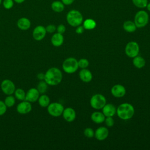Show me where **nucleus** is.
I'll use <instances>...</instances> for the list:
<instances>
[{
  "label": "nucleus",
  "mask_w": 150,
  "mask_h": 150,
  "mask_svg": "<svg viewBox=\"0 0 150 150\" xmlns=\"http://www.w3.org/2000/svg\"><path fill=\"white\" fill-rule=\"evenodd\" d=\"M66 19L70 25L77 27L82 23L83 18L80 12L76 10H71L67 13Z\"/></svg>",
  "instance_id": "nucleus-3"
},
{
  "label": "nucleus",
  "mask_w": 150,
  "mask_h": 150,
  "mask_svg": "<svg viewBox=\"0 0 150 150\" xmlns=\"http://www.w3.org/2000/svg\"><path fill=\"white\" fill-rule=\"evenodd\" d=\"M78 65L79 67L81 69H86L88 66L89 62L86 59H80L79 60H78Z\"/></svg>",
  "instance_id": "nucleus-31"
},
{
  "label": "nucleus",
  "mask_w": 150,
  "mask_h": 150,
  "mask_svg": "<svg viewBox=\"0 0 150 150\" xmlns=\"http://www.w3.org/2000/svg\"><path fill=\"white\" fill-rule=\"evenodd\" d=\"M32 106L30 102L26 100H23L19 103L16 107V111L19 114H26L32 110Z\"/></svg>",
  "instance_id": "nucleus-11"
},
{
  "label": "nucleus",
  "mask_w": 150,
  "mask_h": 150,
  "mask_svg": "<svg viewBox=\"0 0 150 150\" xmlns=\"http://www.w3.org/2000/svg\"><path fill=\"white\" fill-rule=\"evenodd\" d=\"M139 52V46L136 42H129L125 46V52L126 55L129 57L134 58V57L138 56Z\"/></svg>",
  "instance_id": "nucleus-8"
},
{
  "label": "nucleus",
  "mask_w": 150,
  "mask_h": 150,
  "mask_svg": "<svg viewBox=\"0 0 150 150\" xmlns=\"http://www.w3.org/2000/svg\"><path fill=\"white\" fill-rule=\"evenodd\" d=\"M14 95H15V98H16L18 100H20V101L25 100L26 93L23 89L21 88L15 89L14 91Z\"/></svg>",
  "instance_id": "nucleus-25"
},
{
  "label": "nucleus",
  "mask_w": 150,
  "mask_h": 150,
  "mask_svg": "<svg viewBox=\"0 0 150 150\" xmlns=\"http://www.w3.org/2000/svg\"><path fill=\"white\" fill-rule=\"evenodd\" d=\"M48 88V84L46 83V82L43 80H40V81L38 83L37 85L36 88L38 89V91L40 94H45Z\"/></svg>",
  "instance_id": "nucleus-26"
},
{
  "label": "nucleus",
  "mask_w": 150,
  "mask_h": 150,
  "mask_svg": "<svg viewBox=\"0 0 150 150\" xmlns=\"http://www.w3.org/2000/svg\"><path fill=\"white\" fill-rule=\"evenodd\" d=\"M64 37L63 34L55 33L53 35L51 38V43L55 47H59L63 43Z\"/></svg>",
  "instance_id": "nucleus-19"
},
{
  "label": "nucleus",
  "mask_w": 150,
  "mask_h": 150,
  "mask_svg": "<svg viewBox=\"0 0 150 150\" xmlns=\"http://www.w3.org/2000/svg\"><path fill=\"white\" fill-rule=\"evenodd\" d=\"M104 122L108 127H112L114 124V120L112 117H106Z\"/></svg>",
  "instance_id": "nucleus-33"
},
{
  "label": "nucleus",
  "mask_w": 150,
  "mask_h": 150,
  "mask_svg": "<svg viewBox=\"0 0 150 150\" xmlns=\"http://www.w3.org/2000/svg\"><path fill=\"white\" fill-rule=\"evenodd\" d=\"M90 105L96 110L102 109L106 104L105 97L101 94H96L90 98Z\"/></svg>",
  "instance_id": "nucleus-5"
},
{
  "label": "nucleus",
  "mask_w": 150,
  "mask_h": 150,
  "mask_svg": "<svg viewBox=\"0 0 150 150\" xmlns=\"http://www.w3.org/2000/svg\"><path fill=\"white\" fill-rule=\"evenodd\" d=\"M83 26L84 29L91 30L95 28V27L96 26V23L93 19H87L84 21Z\"/></svg>",
  "instance_id": "nucleus-27"
},
{
  "label": "nucleus",
  "mask_w": 150,
  "mask_h": 150,
  "mask_svg": "<svg viewBox=\"0 0 150 150\" xmlns=\"http://www.w3.org/2000/svg\"><path fill=\"white\" fill-rule=\"evenodd\" d=\"M79 68L78 61L74 57H68L65 59L62 64V69L68 74L75 73Z\"/></svg>",
  "instance_id": "nucleus-4"
},
{
  "label": "nucleus",
  "mask_w": 150,
  "mask_h": 150,
  "mask_svg": "<svg viewBox=\"0 0 150 150\" xmlns=\"http://www.w3.org/2000/svg\"><path fill=\"white\" fill-rule=\"evenodd\" d=\"M62 115L63 118L69 122H71L73 121L76 117V113L75 110L71 108V107H67L66 108H64V110L62 113Z\"/></svg>",
  "instance_id": "nucleus-14"
},
{
  "label": "nucleus",
  "mask_w": 150,
  "mask_h": 150,
  "mask_svg": "<svg viewBox=\"0 0 150 150\" xmlns=\"http://www.w3.org/2000/svg\"><path fill=\"white\" fill-rule=\"evenodd\" d=\"M132 63L135 67L138 69H141L145 66V60L142 57L137 56L133 58Z\"/></svg>",
  "instance_id": "nucleus-22"
},
{
  "label": "nucleus",
  "mask_w": 150,
  "mask_h": 150,
  "mask_svg": "<svg viewBox=\"0 0 150 150\" xmlns=\"http://www.w3.org/2000/svg\"><path fill=\"white\" fill-rule=\"evenodd\" d=\"M84 30V28L83 27V26H78L77 28H76V32L77 33V34H81L83 33Z\"/></svg>",
  "instance_id": "nucleus-37"
},
{
  "label": "nucleus",
  "mask_w": 150,
  "mask_h": 150,
  "mask_svg": "<svg viewBox=\"0 0 150 150\" xmlns=\"http://www.w3.org/2000/svg\"><path fill=\"white\" fill-rule=\"evenodd\" d=\"M132 2L136 6L144 8L147 6L148 0H132Z\"/></svg>",
  "instance_id": "nucleus-30"
},
{
  "label": "nucleus",
  "mask_w": 150,
  "mask_h": 150,
  "mask_svg": "<svg viewBox=\"0 0 150 150\" xmlns=\"http://www.w3.org/2000/svg\"><path fill=\"white\" fill-rule=\"evenodd\" d=\"M56 30H57V33L63 34L66 31V27L64 25L60 24V25H58L57 27L56 28Z\"/></svg>",
  "instance_id": "nucleus-36"
},
{
  "label": "nucleus",
  "mask_w": 150,
  "mask_h": 150,
  "mask_svg": "<svg viewBox=\"0 0 150 150\" xmlns=\"http://www.w3.org/2000/svg\"><path fill=\"white\" fill-rule=\"evenodd\" d=\"M39 96L40 93L36 88H30L26 93L25 100L30 103H33L38 101Z\"/></svg>",
  "instance_id": "nucleus-13"
},
{
  "label": "nucleus",
  "mask_w": 150,
  "mask_h": 150,
  "mask_svg": "<svg viewBox=\"0 0 150 150\" xmlns=\"http://www.w3.org/2000/svg\"><path fill=\"white\" fill-rule=\"evenodd\" d=\"M74 0H62V2L64 5H70L73 2Z\"/></svg>",
  "instance_id": "nucleus-39"
},
{
  "label": "nucleus",
  "mask_w": 150,
  "mask_h": 150,
  "mask_svg": "<svg viewBox=\"0 0 150 150\" xmlns=\"http://www.w3.org/2000/svg\"><path fill=\"white\" fill-rule=\"evenodd\" d=\"M38 101L39 105L43 108L47 107L50 103V98L48 96L45 94H42L41 96H39Z\"/></svg>",
  "instance_id": "nucleus-21"
},
{
  "label": "nucleus",
  "mask_w": 150,
  "mask_h": 150,
  "mask_svg": "<svg viewBox=\"0 0 150 150\" xmlns=\"http://www.w3.org/2000/svg\"><path fill=\"white\" fill-rule=\"evenodd\" d=\"M51 8L55 12H61L64 10V6L62 2L55 1L52 3Z\"/></svg>",
  "instance_id": "nucleus-23"
},
{
  "label": "nucleus",
  "mask_w": 150,
  "mask_h": 150,
  "mask_svg": "<svg viewBox=\"0 0 150 150\" xmlns=\"http://www.w3.org/2000/svg\"><path fill=\"white\" fill-rule=\"evenodd\" d=\"M116 113L121 120H127L131 119L134 116L135 110L131 104L124 103L121 104L117 107Z\"/></svg>",
  "instance_id": "nucleus-2"
},
{
  "label": "nucleus",
  "mask_w": 150,
  "mask_h": 150,
  "mask_svg": "<svg viewBox=\"0 0 150 150\" xmlns=\"http://www.w3.org/2000/svg\"><path fill=\"white\" fill-rule=\"evenodd\" d=\"M46 32L49 33H54L56 30V27L55 25L53 24H50L48 25L46 27H45Z\"/></svg>",
  "instance_id": "nucleus-35"
},
{
  "label": "nucleus",
  "mask_w": 150,
  "mask_h": 150,
  "mask_svg": "<svg viewBox=\"0 0 150 150\" xmlns=\"http://www.w3.org/2000/svg\"><path fill=\"white\" fill-rule=\"evenodd\" d=\"M105 117L103 112L100 111H94L91 115V120L96 124H101L104 122Z\"/></svg>",
  "instance_id": "nucleus-20"
},
{
  "label": "nucleus",
  "mask_w": 150,
  "mask_h": 150,
  "mask_svg": "<svg viewBox=\"0 0 150 150\" xmlns=\"http://www.w3.org/2000/svg\"><path fill=\"white\" fill-rule=\"evenodd\" d=\"M16 25L19 29L22 30H27L30 28L31 22L28 18L22 17L18 20Z\"/></svg>",
  "instance_id": "nucleus-16"
},
{
  "label": "nucleus",
  "mask_w": 150,
  "mask_h": 150,
  "mask_svg": "<svg viewBox=\"0 0 150 150\" xmlns=\"http://www.w3.org/2000/svg\"><path fill=\"white\" fill-rule=\"evenodd\" d=\"M7 110V107L5 105L4 101L0 100V116L4 115Z\"/></svg>",
  "instance_id": "nucleus-34"
},
{
  "label": "nucleus",
  "mask_w": 150,
  "mask_h": 150,
  "mask_svg": "<svg viewBox=\"0 0 150 150\" xmlns=\"http://www.w3.org/2000/svg\"><path fill=\"white\" fill-rule=\"evenodd\" d=\"M47 110L48 113L54 117H57L62 115L64 110L63 105L57 102H53L50 103L47 107Z\"/></svg>",
  "instance_id": "nucleus-7"
},
{
  "label": "nucleus",
  "mask_w": 150,
  "mask_h": 150,
  "mask_svg": "<svg viewBox=\"0 0 150 150\" xmlns=\"http://www.w3.org/2000/svg\"><path fill=\"white\" fill-rule=\"evenodd\" d=\"M63 75L61 70L57 67H51L45 73L44 80L49 86H57L62 80Z\"/></svg>",
  "instance_id": "nucleus-1"
},
{
  "label": "nucleus",
  "mask_w": 150,
  "mask_h": 150,
  "mask_svg": "<svg viewBox=\"0 0 150 150\" xmlns=\"http://www.w3.org/2000/svg\"><path fill=\"white\" fill-rule=\"evenodd\" d=\"M123 28L124 29L129 33L134 32L137 29V26L134 22L131 21H125L123 24Z\"/></svg>",
  "instance_id": "nucleus-24"
},
{
  "label": "nucleus",
  "mask_w": 150,
  "mask_h": 150,
  "mask_svg": "<svg viewBox=\"0 0 150 150\" xmlns=\"http://www.w3.org/2000/svg\"><path fill=\"white\" fill-rule=\"evenodd\" d=\"M103 113L105 117H113L116 113V107L112 104H105L103 107Z\"/></svg>",
  "instance_id": "nucleus-17"
},
{
  "label": "nucleus",
  "mask_w": 150,
  "mask_h": 150,
  "mask_svg": "<svg viewBox=\"0 0 150 150\" xmlns=\"http://www.w3.org/2000/svg\"><path fill=\"white\" fill-rule=\"evenodd\" d=\"M15 3L18 4H21L22 3H23L26 0H13Z\"/></svg>",
  "instance_id": "nucleus-40"
},
{
  "label": "nucleus",
  "mask_w": 150,
  "mask_h": 150,
  "mask_svg": "<svg viewBox=\"0 0 150 150\" xmlns=\"http://www.w3.org/2000/svg\"><path fill=\"white\" fill-rule=\"evenodd\" d=\"M149 21V16L146 12L140 11L138 12L134 18V23L137 28H143L145 26Z\"/></svg>",
  "instance_id": "nucleus-6"
},
{
  "label": "nucleus",
  "mask_w": 150,
  "mask_h": 150,
  "mask_svg": "<svg viewBox=\"0 0 150 150\" xmlns=\"http://www.w3.org/2000/svg\"><path fill=\"white\" fill-rule=\"evenodd\" d=\"M46 30L45 26L42 25L36 26L33 30L32 36L37 41H40L44 39L46 35Z\"/></svg>",
  "instance_id": "nucleus-10"
},
{
  "label": "nucleus",
  "mask_w": 150,
  "mask_h": 150,
  "mask_svg": "<svg viewBox=\"0 0 150 150\" xmlns=\"http://www.w3.org/2000/svg\"><path fill=\"white\" fill-rule=\"evenodd\" d=\"M84 135L87 138H91L94 137V131L91 128H86L84 130Z\"/></svg>",
  "instance_id": "nucleus-32"
},
{
  "label": "nucleus",
  "mask_w": 150,
  "mask_h": 150,
  "mask_svg": "<svg viewBox=\"0 0 150 150\" xmlns=\"http://www.w3.org/2000/svg\"><path fill=\"white\" fill-rule=\"evenodd\" d=\"M4 103L7 107H12L15 103V97L12 95H8L4 100Z\"/></svg>",
  "instance_id": "nucleus-28"
},
{
  "label": "nucleus",
  "mask_w": 150,
  "mask_h": 150,
  "mask_svg": "<svg viewBox=\"0 0 150 150\" xmlns=\"http://www.w3.org/2000/svg\"><path fill=\"white\" fill-rule=\"evenodd\" d=\"M2 0H0V5L2 4Z\"/></svg>",
  "instance_id": "nucleus-42"
},
{
  "label": "nucleus",
  "mask_w": 150,
  "mask_h": 150,
  "mask_svg": "<svg viewBox=\"0 0 150 150\" xmlns=\"http://www.w3.org/2000/svg\"><path fill=\"white\" fill-rule=\"evenodd\" d=\"M37 78L39 80H43L45 79V73H39L37 74Z\"/></svg>",
  "instance_id": "nucleus-38"
},
{
  "label": "nucleus",
  "mask_w": 150,
  "mask_h": 150,
  "mask_svg": "<svg viewBox=\"0 0 150 150\" xmlns=\"http://www.w3.org/2000/svg\"><path fill=\"white\" fill-rule=\"evenodd\" d=\"M15 2L13 0H2V5L3 7L7 10L12 9L14 6Z\"/></svg>",
  "instance_id": "nucleus-29"
},
{
  "label": "nucleus",
  "mask_w": 150,
  "mask_h": 150,
  "mask_svg": "<svg viewBox=\"0 0 150 150\" xmlns=\"http://www.w3.org/2000/svg\"><path fill=\"white\" fill-rule=\"evenodd\" d=\"M108 130L105 127H100L94 132V137L98 141H103L105 139L108 137Z\"/></svg>",
  "instance_id": "nucleus-15"
},
{
  "label": "nucleus",
  "mask_w": 150,
  "mask_h": 150,
  "mask_svg": "<svg viewBox=\"0 0 150 150\" xmlns=\"http://www.w3.org/2000/svg\"><path fill=\"white\" fill-rule=\"evenodd\" d=\"M1 88L2 92L7 96L13 94L16 89L13 82L9 79H5L1 82Z\"/></svg>",
  "instance_id": "nucleus-9"
},
{
  "label": "nucleus",
  "mask_w": 150,
  "mask_h": 150,
  "mask_svg": "<svg viewBox=\"0 0 150 150\" xmlns=\"http://www.w3.org/2000/svg\"><path fill=\"white\" fill-rule=\"evenodd\" d=\"M79 77L81 81L85 83H88L91 81L93 79V75L91 72L86 69H82L79 72Z\"/></svg>",
  "instance_id": "nucleus-18"
},
{
  "label": "nucleus",
  "mask_w": 150,
  "mask_h": 150,
  "mask_svg": "<svg viewBox=\"0 0 150 150\" xmlns=\"http://www.w3.org/2000/svg\"><path fill=\"white\" fill-rule=\"evenodd\" d=\"M111 92L114 97L120 98L125 96L126 93V89L122 85L117 84L112 86L111 89Z\"/></svg>",
  "instance_id": "nucleus-12"
},
{
  "label": "nucleus",
  "mask_w": 150,
  "mask_h": 150,
  "mask_svg": "<svg viewBox=\"0 0 150 150\" xmlns=\"http://www.w3.org/2000/svg\"><path fill=\"white\" fill-rule=\"evenodd\" d=\"M146 7H147L148 10L149 11H150V3H149V4H147Z\"/></svg>",
  "instance_id": "nucleus-41"
}]
</instances>
